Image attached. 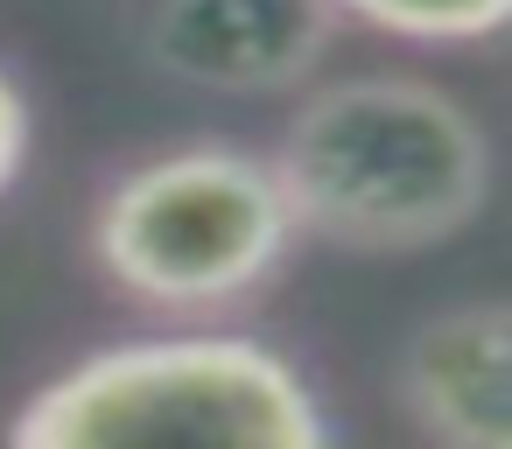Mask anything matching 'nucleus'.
Masks as SVG:
<instances>
[{"label":"nucleus","mask_w":512,"mask_h":449,"mask_svg":"<svg viewBox=\"0 0 512 449\" xmlns=\"http://www.w3.org/2000/svg\"><path fill=\"white\" fill-rule=\"evenodd\" d=\"M267 162L295 225L344 253H428L470 232L491 197L477 113L456 92L393 71L316 85Z\"/></svg>","instance_id":"f257e3e1"},{"label":"nucleus","mask_w":512,"mask_h":449,"mask_svg":"<svg viewBox=\"0 0 512 449\" xmlns=\"http://www.w3.org/2000/svg\"><path fill=\"white\" fill-rule=\"evenodd\" d=\"M302 225L274 183V162L232 141H190L141 155L92 204L99 274L169 316H211L260 295Z\"/></svg>","instance_id":"7ed1b4c3"},{"label":"nucleus","mask_w":512,"mask_h":449,"mask_svg":"<svg viewBox=\"0 0 512 449\" xmlns=\"http://www.w3.org/2000/svg\"><path fill=\"white\" fill-rule=\"evenodd\" d=\"M344 29L337 0H148V64L190 92L274 99L316 78Z\"/></svg>","instance_id":"20e7f679"},{"label":"nucleus","mask_w":512,"mask_h":449,"mask_svg":"<svg viewBox=\"0 0 512 449\" xmlns=\"http://www.w3.org/2000/svg\"><path fill=\"white\" fill-rule=\"evenodd\" d=\"M400 414L442 449H505L512 442V316L505 302H456L414 323L400 372Z\"/></svg>","instance_id":"39448f33"},{"label":"nucleus","mask_w":512,"mask_h":449,"mask_svg":"<svg viewBox=\"0 0 512 449\" xmlns=\"http://www.w3.org/2000/svg\"><path fill=\"white\" fill-rule=\"evenodd\" d=\"M22 162H29V99H22L15 71L0 64V197L22 183Z\"/></svg>","instance_id":"0eeeda50"},{"label":"nucleus","mask_w":512,"mask_h":449,"mask_svg":"<svg viewBox=\"0 0 512 449\" xmlns=\"http://www.w3.org/2000/svg\"><path fill=\"white\" fill-rule=\"evenodd\" d=\"M22 449H106V442H260L323 449L330 414L302 365L253 337H141L92 351L43 379L8 421Z\"/></svg>","instance_id":"f03ea898"},{"label":"nucleus","mask_w":512,"mask_h":449,"mask_svg":"<svg viewBox=\"0 0 512 449\" xmlns=\"http://www.w3.org/2000/svg\"><path fill=\"white\" fill-rule=\"evenodd\" d=\"M344 22H365L400 43H491L512 0H337Z\"/></svg>","instance_id":"423d86ee"}]
</instances>
